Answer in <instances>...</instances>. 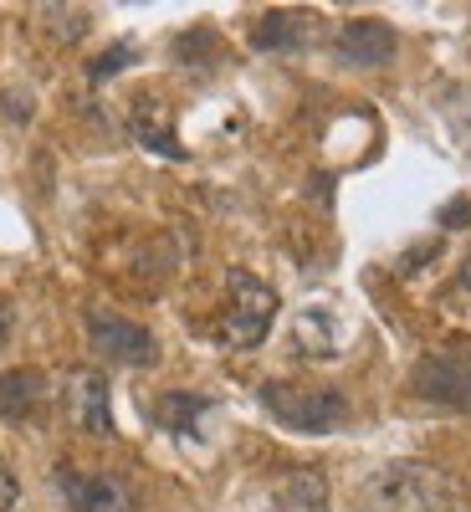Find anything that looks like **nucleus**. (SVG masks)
<instances>
[{"instance_id": "obj_1", "label": "nucleus", "mask_w": 471, "mask_h": 512, "mask_svg": "<svg viewBox=\"0 0 471 512\" xmlns=\"http://www.w3.org/2000/svg\"><path fill=\"white\" fill-rule=\"evenodd\" d=\"M374 512H451L456 507V482L431 461H390L369 482Z\"/></svg>"}, {"instance_id": "obj_2", "label": "nucleus", "mask_w": 471, "mask_h": 512, "mask_svg": "<svg viewBox=\"0 0 471 512\" xmlns=\"http://www.w3.org/2000/svg\"><path fill=\"white\" fill-rule=\"evenodd\" d=\"M262 405L287 425V431H303V436H333L349 425V395L344 390H328V384H262Z\"/></svg>"}, {"instance_id": "obj_3", "label": "nucleus", "mask_w": 471, "mask_h": 512, "mask_svg": "<svg viewBox=\"0 0 471 512\" xmlns=\"http://www.w3.org/2000/svg\"><path fill=\"white\" fill-rule=\"evenodd\" d=\"M226 318H221V338L231 349H256L262 338L272 333L277 318V292L251 277V272H226Z\"/></svg>"}, {"instance_id": "obj_4", "label": "nucleus", "mask_w": 471, "mask_h": 512, "mask_svg": "<svg viewBox=\"0 0 471 512\" xmlns=\"http://www.w3.org/2000/svg\"><path fill=\"white\" fill-rule=\"evenodd\" d=\"M415 395L436 405H471V349H441L415 364Z\"/></svg>"}, {"instance_id": "obj_5", "label": "nucleus", "mask_w": 471, "mask_h": 512, "mask_svg": "<svg viewBox=\"0 0 471 512\" xmlns=\"http://www.w3.org/2000/svg\"><path fill=\"white\" fill-rule=\"evenodd\" d=\"M57 492L67 497L72 512H134L128 487L118 477H108V472H77V466H62Z\"/></svg>"}, {"instance_id": "obj_6", "label": "nucleus", "mask_w": 471, "mask_h": 512, "mask_svg": "<svg viewBox=\"0 0 471 512\" xmlns=\"http://www.w3.org/2000/svg\"><path fill=\"white\" fill-rule=\"evenodd\" d=\"M88 333H93V344L118 364H154V354H159L149 328L128 323V318H113V313H88Z\"/></svg>"}, {"instance_id": "obj_7", "label": "nucleus", "mask_w": 471, "mask_h": 512, "mask_svg": "<svg viewBox=\"0 0 471 512\" xmlns=\"http://www.w3.org/2000/svg\"><path fill=\"white\" fill-rule=\"evenodd\" d=\"M333 52L338 62H349V67H384L395 57V31L384 26V21H344L333 36Z\"/></svg>"}, {"instance_id": "obj_8", "label": "nucleus", "mask_w": 471, "mask_h": 512, "mask_svg": "<svg viewBox=\"0 0 471 512\" xmlns=\"http://www.w3.org/2000/svg\"><path fill=\"white\" fill-rule=\"evenodd\" d=\"M67 410L82 431L113 436V405H108V374L103 369H77L67 384Z\"/></svg>"}, {"instance_id": "obj_9", "label": "nucleus", "mask_w": 471, "mask_h": 512, "mask_svg": "<svg viewBox=\"0 0 471 512\" xmlns=\"http://www.w3.org/2000/svg\"><path fill=\"white\" fill-rule=\"evenodd\" d=\"M36 410H47V374L41 369H11L0 374V420H36Z\"/></svg>"}, {"instance_id": "obj_10", "label": "nucleus", "mask_w": 471, "mask_h": 512, "mask_svg": "<svg viewBox=\"0 0 471 512\" xmlns=\"http://www.w3.org/2000/svg\"><path fill=\"white\" fill-rule=\"evenodd\" d=\"M292 349L303 354V359H333L338 349H344V323H338V313H328V308L297 313V323H292Z\"/></svg>"}, {"instance_id": "obj_11", "label": "nucleus", "mask_w": 471, "mask_h": 512, "mask_svg": "<svg viewBox=\"0 0 471 512\" xmlns=\"http://www.w3.org/2000/svg\"><path fill=\"white\" fill-rule=\"evenodd\" d=\"M308 16H297V11H267L262 21L251 26V47L256 52H303L308 47Z\"/></svg>"}, {"instance_id": "obj_12", "label": "nucleus", "mask_w": 471, "mask_h": 512, "mask_svg": "<svg viewBox=\"0 0 471 512\" xmlns=\"http://www.w3.org/2000/svg\"><path fill=\"white\" fill-rule=\"evenodd\" d=\"M216 405H210L205 395H190V390H169L159 395L154 405V420L164 425V431H175V436H195L200 431V415H210Z\"/></svg>"}, {"instance_id": "obj_13", "label": "nucleus", "mask_w": 471, "mask_h": 512, "mask_svg": "<svg viewBox=\"0 0 471 512\" xmlns=\"http://www.w3.org/2000/svg\"><path fill=\"white\" fill-rule=\"evenodd\" d=\"M272 512H328V482L318 472H292L282 482Z\"/></svg>"}, {"instance_id": "obj_14", "label": "nucleus", "mask_w": 471, "mask_h": 512, "mask_svg": "<svg viewBox=\"0 0 471 512\" xmlns=\"http://www.w3.org/2000/svg\"><path fill=\"white\" fill-rule=\"evenodd\" d=\"M134 139H139V144H149L154 154H169V159H185V149H180L175 139H169V134H164V123H149V118H134Z\"/></svg>"}, {"instance_id": "obj_15", "label": "nucleus", "mask_w": 471, "mask_h": 512, "mask_svg": "<svg viewBox=\"0 0 471 512\" xmlns=\"http://www.w3.org/2000/svg\"><path fill=\"white\" fill-rule=\"evenodd\" d=\"M41 21L57 31V41H77L82 31H88V16H82V11H67V6H47V11H41Z\"/></svg>"}, {"instance_id": "obj_16", "label": "nucleus", "mask_w": 471, "mask_h": 512, "mask_svg": "<svg viewBox=\"0 0 471 512\" xmlns=\"http://www.w3.org/2000/svg\"><path fill=\"white\" fill-rule=\"evenodd\" d=\"M128 62H134V47H113V52H103V57H93V62H88V77H93V82H103V77L123 72Z\"/></svg>"}, {"instance_id": "obj_17", "label": "nucleus", "mask_w": 471, "mask_h": 512, "mask_svg": "<svg viewBox=\"0 0 471 512\" xmlns=\"http://www.w3.org/2000/svg\"><path fill=\"white\" fill-rule=\"evenodd\" d=\"M16 497H21V482L11 477V466L0 461V512H11V507H16Z\"/></svg>"}, {"instance_id": "obj_18", "label": "nucleus", "mask_w": 471, "mask_h": 512, "mask_svg": "<svg viewBox=\"0 0 471 512\" xmlns=\"http://www.w3.org/2000/svg\"><path fill=\"white\" fill-rule=\"evenodd\" d=\"M441 221H446V226H456V221H466V205H461V200H456V205H446V216H441Z\"/></svg>"}, {"instance_id": "obj_19", "label": "nucleus", "mask_w": 471, "mask_h": 512, "mask_svg": "<svg viewBox=\"0 0 471 512\" xmlns=\"http://www.w3.org/2000/svg\"><path fill=\"white\" fill-rule=\"evenodd\" d=\"M6 338H11V308L0 303V344H6Z\"/></svg>"}]
</instances>
